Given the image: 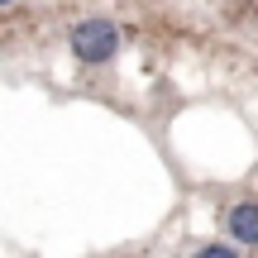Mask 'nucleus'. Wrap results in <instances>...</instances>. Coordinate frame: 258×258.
Here are the masks:
<instances>
[{"label": "nucleus", "instance_id": "1", "mask_svg": "<svg viewBox=\"0 0 258 258\" xmlns=\"http://www.w3.org/2000/svg\"><path fill=\"white\" fill-rule=\"evenodd\" d=\"M120 29L110 24V19H82V24L72 29V53H77V62H86V67H101V62H110L115 53H120Z\"/></svg>", "mask_w": 258, "mask_h": 258}, {"label": "nucleus", "instance_id": "2", "mask_svg": "<svg viewBox=\"0 0 258 258\" xmlns=\"http://www.w3.org/2000/svg\"><path fill=\"white\" fill-rule=\"evenodd\" d=\"M225 230L234 244H258V201H234L225 211Z\"/></svg>", "mask_w": 258, "mask_h": 258}, {"label": "nucleus", "instance_id": "3", "mask_svg": "<svg viewBox=\"0 0 258 258\" xmlns=\"http://www.w3.org/2000/svg\"><path fill=\"white\" fill-rule=\"evenodd\" d=\"M191 258H244V253L234 249V244H201Z\"/></svg>", "mask_w": 258, "mask_h": 258}]
</instances>
